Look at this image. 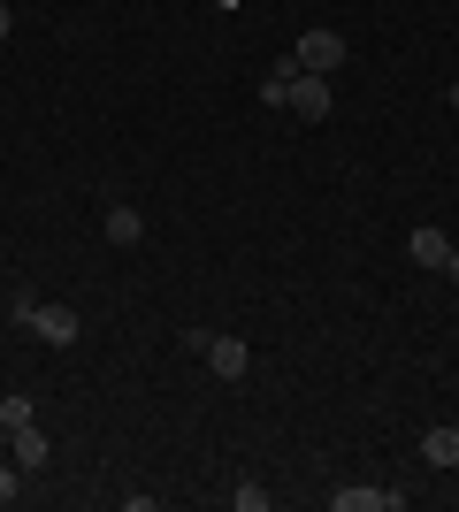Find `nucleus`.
Instances as JSON below:
<instances>
[{
  "label": "nucleus",
  "instance_id": "1",
  "mask_svg": "<svg viewBox=\"0 0 459 512\" xmlns=\"http://www.w3.org/2000/svg\"><path fill=\"white\" fill-rule=\"evenodd\" d=\"M23 329H31V337H46V344H77V337H85V321H77V306H39V299H31Z\"/></svg>",
  "mask_w": 459,
  "mask_h": 512
},
{
  "label": "nucleus",
  "instance_id": "2",
  "mask_svg": "<svg viewBox=\"0 0 459 512\" xmlns=\"http://www.w3.org/2000/svg\"><path fill=\"white\" fill-rule=\"evenodd\" d=\"M291 62L314 69V77H329V69H345V39H337V31H306V39L291 46Z\"/></svg>",
  "mask_w": 459,
  "mask_h": 512
},
{
  "label": "nucleus",
  "instance_id": "3",
  "mask_svg": "<svg viewBox=\"0 0 459 512\" xmlns=\"http://www.w3.org/2000/svg\"><path fill=\"white\" fill-rule=\"evenodd\" d=\"M284 107L299 115V123H322V115H329V77L299 69V77H291V92H284Z\"/></svg>",
  "mask_w": 459,
  "mask_h": 512
},
{
  "label": "nucleus",
  "instance_id": "4",
  "mask_svg": "<svg viewBox=\"0 0 459 512\" xmlns=\"http://www.w3.org/2000/svg\"><path fill=\"white\" fill-rule=\"evenodd\" d=\"M207 367H215L222 383H245V367H253V352H245L238 337H215V344H207Z\"/></svg>",
  "mask_w": 459,
  "mask_h": 512
},
{
  "label": "nucleus",
  "instance_id": "5",
  "mask_svg": "<svg viewBox=\"0 0 459 512\" xmlns=\"http://www.w3.org/2000/svg\"><path fill=\"white\" fill-rule=\"evenodd\" d=\"M329 505H337V512H398L406 497H398V490H337Z\"/></svg>",
  "mask_w": 459,
  "mask_h": 512
},
{
  "label": "nucleus",
  "instance_id": "6",
  "mask_svg": "<svg viewBox=\"0 0 459 512\" xmlns=\"http://www.w3.org/2000/svg\"><path fill=\"white\" fill-rule=\"evenodd\" d=\"M444 253H452V237H444L437 222H421L414 230V268H444Z\"/></svg>",
  "mask_w": 459,
  "mask_h": 512
},
{
  "label": "nucleus",
  "instance_id": "7",
  "mask_svg": "<svg viewBox=\"0 0 459 512\" xmlns=\"http://www.w3.org/2000/svg\"><path fill=\"white\" fill-rule=\"evenodd\" d=\"M8 451L16 467H46V428H8Z\"/></svg>",
  "mask_w": 459,
  "mask_h": 512
},
{
  "label": "nucleus",
  "instance_id": "8",
  "mask_svg": "<svg viewBox=\"0 0 459 512\" xmlns=\"http://www.w3.org/2000/svg\"><path fill=\"white\" fill-rule=\"evenodd\" d=\"M421 459H429V467H459V428H429V436H421Z\"/></svg>",
  "mask_w": 459,
  "mask_h": 512
},
{
  "label": "nucleus",
  "instance_id": "9",
  "mask_svg": "<svg viewBox=\"0 0 459 512\" xmlns=\"http://www.w3.org/2000/svg\"><path fill=\"white\" fill-rule=\"evenodd\" d=\"M146 237V214L138 207H108V245H138Z\"/></svg>",
  "mask_w": 459,
  "mask_h": 512
},
{
  "label": "nucleus",
  "instance_id": "10",
  "mask_svg": "<svg viewBox=\"0 0 459 512\" xmlns=\"http://www.w3.org/2000/svg\"><path fill=\"white\" fill-rule=\"evenodd\" d=\"M0 428H31V398H23V390L0 398Z\"/></svg>",
  "mask_w": 459,
  "mask_h": 512
},
{
  "label": "nucleus",
  "instance_id": "11",
  "mask_svg": "<svg viewBox=\"0 0 459 512\" xmlns=\"http://www.w3.org/2000/svg\"><path fill=\"white\" fill-rule=\"evenodd\" d=\"M230 497H238V512H268V490H261V482H238Z\"/></svg>",
  "mask_w": 459,
  "mask_h": 512
},
{
  "label": "nucleus",
  "instance_id": "12",
  "mask_svg": "<svg viewBox=\"0 0 459 512\" xmlns=\"http://www.w3.org/2000/svg\"><path fill=\"white\" fill-rule=\"evenodd\" d=\"M16 490H23V467H0V505H16Z\"/></svg>",
  "mask_w": 459,
  "mask_h": 512
},
{
  "label": "nucleus",
  "instance_id": "13",
  "mask_svg": "<svg viewBox=\"0 0 459 512\" xmlns=\"http://www.w3.org/2000/svg\"><path fill=\"white\" fill-rule=\"evenodd\" d=\"M8 31H16V16H8V0H0V39H8Z\"/></svg>",
  "mask_w": 459,
  "mask_h": 512
},
{
  "label": "nucleus",
  "instance_id": "14",
  "mask_svg": "<svg viewBox=\"0 0 459 512\" xmlns=\"http://www.w3.org/2000/svg\"><path fill=\"white\" fill-rule=\"evenodd\" d=\"M444 276H452V283H459V253H444Z\"/></svg>",
  "mask_w": 459,
  "mask_h": 512
},
{
  "label": "nucleus",
  "instance_id": "15",
  "mask_svg": "<svg viewBox=\"0 0 459 512\" xmlns=\"http://www.w3.org/2000/svg\"><path fill=\"white\" fill-rule=\"evenodd\" d=\"M452 107H459V85H452Z\"/></svg>",
  "mask_w": 459,
  "mask_h": 512
},
{
  "label": "nucleus",
  "instance_id": "16",
  "mask_svg": "<svg viewBox=\"0 0 459 512\" xmlns=\"http://www.w3.org/2000/svg\"><path fill=\"white\" fill-rule=\"evenodd\" d=\"M0 436H8V428H0Z\"/></svg>",
  "mask_w": 459,
  "mask_h": 512
}]
</instances>
